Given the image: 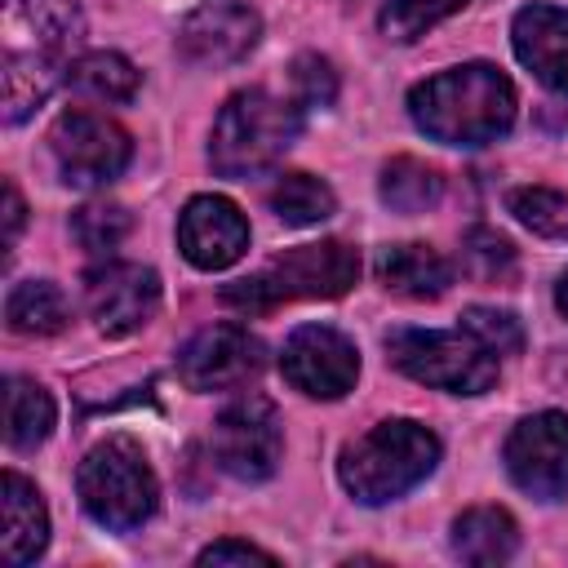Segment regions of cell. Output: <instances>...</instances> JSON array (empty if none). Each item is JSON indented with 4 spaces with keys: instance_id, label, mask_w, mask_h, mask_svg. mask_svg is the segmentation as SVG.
I'll list each match as a JSON object with an SVG mask.
<instances>
[{
    "instance_id": "9a60e30c",
    "label": "cell",
    "mask_w": 568,
    "mask_h": 568,
    "mask_svg": "<svg viewBox=\"0 0 568 568\" xmlns=\"http://www.w3.org/2000/svg\"><path fill=\"white\" fill-rule=\"evenodd\" d=\"M178 248L200 271H226L248 248V222L226 195H195L178 217Z\"/></svg>"
},
{
    "instance_id": "484cf974",
    "label": "cell",
    "mask_w": 568,
    "mask_h": 568,
    "mask_svg": "<svg viewBox=\"0 0 568 568\" xmlns=\"http://www.w3.org/2000/svg\"><path fill=\"white\" fill-rule=\"evenodd\" d=\"M466 4H475V0H386L377 13V27L386 40L413 44L417 36H426L435 22H444L448 13L466 9Z\"/></svg>"
},
{
    "instance_id": "ba28073f",
    "label": "cell",
    "mask_w": 568,
    "mask_h": 568,
    "mask_svg": "<svg viewBox=\"0 0 568 568\" xmlns=\"http://www.w3.org/2000/svg\"><path fill=\"white\" fill-rule=\"evenodd\" d=\"M49 146H53V164H58L62 182H71V186H106L111 178L124 173V164L133 155L129 133L115 120L84 111V106L58 115Z\"/></svg>"
},
{
    "instance_id": "8fae6325",
    "label": "cell",
    "mask_w": 568,
    "mask_h": 568,
    "mask_svg": "<svg viewBox=\"0 0 568 568\" xmlns=\"http://www.w3.org/2000/svg\"><path fill=\"white\" fill-rule=\"evenodd\" d=\"M262 373V342L244 324H209L178 351V377L191 390H235Z\"/></svg>"
},
{
    "instance_id": "2e32d148",
    "label": "cell",
    "mask_w": 568,
    "mask_h": 568,
    "mask_svg": "<svg viewBox=\"0 0 568 568\" xmlns=\"http://www.w3.org/2000/svg\"><path fill=\"white\" fill-rule=\"evenodd\" d=\"M515 58L555 93H568V9L524 4L510 22Z\"/></svg>"
},
{
    "instance_id": "5bb4252c",
    "label": "cell",
    "mask_w": 568,
    "mask_h": 568,
    "mask_svg": "<svg viewBox=\"0 0 568 568\" xmlns=\"http://www.w3.org/2000/svg\"><path fill=\"white\" fill-rule=\"evenodd\" d=\"M257 36H262V18L248 4L213 0L186 13V22L178 27V58L191 67H231L248 58Z\"/></svg>"
},
{
    "instance_id": "ffe728a7",
    "label": "cell",
    "mask_w": 568,
    "mask_h": 568,
    "mask_svg": "<svg viewBox=\"0 0 568 568\" xmlns=\"http://www.w3.org/2000/svg\"><path fill=\"white\" fill-rule=\"evenodd\" d=\"M53 417H58V408L40 382H31V377L4 382V439H9V448H18V453L40 448L53 430Z\"/></svg>"
},
{
    "instance_id": "83f0119b",
    "label": "cell",
    "mask_w": 568,
    "mask_h": 568,
    "mask_svg": "<svg viewBox=\"0 0 568 568\" xmlns=\"http://www.w3.org/2000/svg\"><path fill=\"white\" fill-rule=\"evenodd\" d=\"M129 226H133V217H129L120 204H84V209H75V217H71V231H75L80 248L93 253V257H111V253L124 244Z\"/></svg>"
},
{
    "instance_id": "8992f818",
    "label": "cell",
    "mask_w": 568,
    "mask_h": 568,
    "mask_svg": "<svg viewBox=\"0 0 568 568\" xmlns=\"http://www.w3.org/2000/svg\"><path fill=\"white\" fill-rule=\"evenodd\" d=\"M386 355L413 382L453 395H484L497 386V355L466 328H395L386 333Z\"/></svg>"
},
{
    "instance_id": "30bf717a",
    "label": "cell",
    "mask_w": 568,
    "mask_h": 568,
    "mask_svg": "<svg viewBox=\"0 0 568 568\" xmlns=\"http://www.w3.org/2000/svg\"><path fill=\"white\" fill-rule=\"evenodd\" d=\"M506 470L537 501L568 493V413H532L506 435Z\"/></svg>"
},
{
    "instance_id": "52a82bcc",
    "label": "cell",
    "mask_w": 568,
    "mask_h": 568,
    "mask_svg": "<svg viewBox=\"0 0 568 568\" xmlns=\"http://www.w3.org/2000/svg\"><path fill=\"white\" fill-rule=\"evenodd\" d=\"M280 453H284V430H280V413H275L271 399L240 395L217 413L213 457L226 475H235L244 484H262V479L275 475Z\"/></svg>"
},
{
    "instance_id": "ac0fdd59",
    "label": "cell",
    "mask_w": 568,
    "mask_h": 568,
    "mask_svg": "<svg viewBox=\"0 0 568 568\" xmlns=\"http://www.w3.org/2000/svg\"><path fill=\"white\" fill-rule=\"evenodd\" d=\"M377 280L413 302H435L439 293H448L453 284V266L448 257H439L430 244H390L377 257Z\"/></svg>"
},
{
    "instance_id": "d6986e66",
    "label": "cell",
    "mask_w": 568,
    "mask_h": 568,
    "mask_svg": "<svg viewBox=\"0 0 568 568\" xmlns=\"http://www.w3.org/2000/svg\"><path fill=\"white\" fill-rule=\"evenodd\" d=\"M519 550V528L501 506H470L453 524V555L462 564H506Z\"/></svg>"
},
{
    "instance_id": "cb8c5ba5",
    "label": "cell",
    "mask_w": 568,
    "mask_h": 568,
    "mask_svg": "<svg viewBox=\"0 0 568 568\" xmlns=\"http://www.w3.org/2000/svg\"><path fill=\"white\" fill-rule=\"evenodd\" d=\"M333 209H337L333 186L311 173H288L271 186V213L284 226H315V222L333 217Z\"/></svg>"
},
{
    "instance_id": "7402d4cb",
    "label": "cell",
    "mask_w": 568,
    "mask_h": 568,
    "mask_svg": "<svg viewBox=\"0 0 568 568\" xmlns=\"http://www.w3.org/2000/svg\"><path fill=\"white\" fill-rule=\"evenodd\" d=\"M4 324L22 337H49L67 324V297L49 280H22L4 297Z\"/></svg>"
},
{
    "instance_id": "1f68e13d",
    "label": "cell",
    "mask_w": 568,
    "mask_h": 568,
    "mask_svg": "<svg viewBox=\"0 0 568 568\" xmlns=\"http://www.w3.org/2000/svg\"><path fill=\"white\" fill-rule=\"evenodd\" d=\"M200 564H275V555H266V550L253 546V541H235V537H226V541L204 546V550H200Z\"/></svg>"
},
{
    "instance_id": "6da1fadb",
    "label": "cell",
    "mask_w": 568,
    "mask_h": 568,
    "mask_svg": "<svg viewBox=\"0 0 568 568\" xmlns=\"http://www.w3.org/2000/svg\"><path fill=\"white\" fill-rule=\"evenodd\" d=\"M515 84L493 62H462L408 93L413 124L444 146H488L515 124Z\"/></svg>"
},
{
    "instance_id": "e0dca14e",
    "label": "cell",
    "mask_w": 568,
    "mask_h": 568,
    "mask_svg": "<svg viewBox=\"0 0 568 568\" xmlns=\"http://www.w3.org/2000/svg\"><path fill=\"white\" fill-rule=\"evenodd\" d=\"M0 501H4V537H0V555L9 568L31 564L44 546H49V510L40 501V488L31 479H22L18 470H4L0 484Z\"/></svg>"
},
{
    "instance_id": "44dd1931",
    "label": "cell",
    "mask_w": 568,
    "mask_h": 568,
    "mask_svg": "<svg viewBox=\"0 0 568 568\" xmlns=\"http://www.w3.org/2000/svg\"><path fill=\"white\" fill-rule=\"evenodd\" d=\"M67 89L89 98V102H129L138 93V67L124 53H84L62 71Z\"/></svg>"
},
{
    "instance_id": "f546056e",
    "label": "cell",
    "mask_w": 568,
    "mask_h": 568,
    "mask_svg": "<svg viewBox=\"0 0 568 568\" xmlns=\"http://www.w3.org/2000/svg\"><path fill=\"white\" fill-rule=\"evenodd\" d=\"M462 328H466L470 337H479L497 359H501V355H519V346H524L519 320H515L510 311H497V306H466V311H462Z\"/></svg>"
},
{
    "instance_id": "7a4b0ae2",
    "label": "cell",
    "mask_w": 568,
    "mask_h": 568,
    "mask_svg": "<svg viewBox=\"0 0 568 568\" xmlns=\"http://www.w3.org/2000/svg\"><path fill=\"white\" fill-rule=\"evenodd\" d=\"M439 462V439L408 417L377 422L337 457V479L359 506H386L417 488Z\"/></svg>"
},
{
    "instance_id": "4dcf8cb0",
    "label": "cell",
    "mask_w": 568,
    "mask_h": 568,
    "mask_svg": "<svg viewBox=\"0 0 568 568\" xmlns=\"http://www.w3.org/2000/svg\"><path fill=\"white\" fill-rule=\"evenodd\" d=\"M293 93L297 106H328L337 98V71L320 53H297L293 58Z\"/></svg>"
},
{
    "instance_id": "603a6c76",
    "label": "cell",
    "mask_w": 568,
    "mask_h": 568,
    "mask_svg": "<svg viewBox=\"0 0 568 568\" xmlns=\"http://www.w3.org/2000/svg\"><path fill=\"white\" fill-rule=\"evenodd\" d=\"M377 191H382V204L395 209V213H426V209L439 200L444 178H439L430 164L413 160V155H395V160L382 169Z\"/></svg>"
},
{
    "instance_id": "5b68a950",
    "label": "cell",
    "mask_w": 568,
    "mask_h": 568,
    "mask_svg": "<svg viewBox=\"0 0 568 568\" xmlns=\"http://www.w3.org/2000/svg\"><path fill=\"white\" fill-rule=\"evenodd\" d=\"M80 488V506L111 532H133L155 515V470L142 453L138 439L129 435H111L102 444L89 448V457L80 462L75 475Z\"/></svg>"
},
{
    "instance_id": "3957f363",
    "label": "cell",
    "mask_w": 568,
    "mask_h": 568,
    "mask_svg": "<svg viewBox=\"0 0 568 568\" xmlns=\"http://www.w3.org/2000/svg\"><path fill=\"white\" fill-rule=\"evenodd\" d=\"M302 133V106L288 98H275L266 89H244L226 98V106L213 120L209 160L222 178L248 182L284 160L293 138Z\"/></svg>"
},
{
    "instance_id": "d6a6232c",
    "label": "cell",
    "mask_w": 568,
    "mask_h": 568,
    "mask_svg": "<svg viewBox=\"0 0 568 568\" xmlns=\"http://www.w3.org/2000/svg\"><path fill=\"white\" fill-rule=\"evenodd\" d=\"M22 195H18V186L13 182H4V244L13 248V240H18V231H22Z\"/></svg>"
},
{
    "instance_id": "9c48e42d",
    "label": "cell",
    "mask_w": 568,
    "mask_h": 568,
    "mask_svg": "<svg viewBox=\"0 0 568 568\" xmlns=\"http://www.w3.org/2000/svg\"><path fill=\"white\" fill-rule=\"evenodd\" d=\"M280 373L293 390L311 399H342L359 377V351L346 333L328 324H302L284 342Z\"/></svg>"
},
{
    "instance_id": "f1b7e54d",
    "label": "cell",
    "mask_w": 568,
    "mask_h": 568,
    "mask_svg": "<svg viewBox=\"0 0 568 568\" xmlns=\"http://www.w3.org/2000/svg\"><path fill=\"white\" fill-rule=\"evenodd\" d=\"M462 262H466V271H470L475 280L501 284V280L515 275V244H510L506 235L488 231V226H475V231H466V240H462Z\"/></svg>"
},
{
    "instance_id": "7c38bea8",
    "label": "cell",
    "mask_w": 568,
    "mask_h": 568,
    "mask_svg": "<svg viewBox=\"0 0 568 568\" xmlns=\"http://www.w3.org/2000/svg\"><path fill=\"white\" fill-rule=\"evenodd\" d=\"M84 302L106 337H129L160 311V275L142 262H102L89 271Z\"/></svg>"
},
{
    "instance_id": "4fadbf2b",
    "label": "cell",
    "mask_w": 568,
    "mask_h": 568,
    "mask_svg": "<svg viewBox=\"0 0 568 568\" xmlns=\"http://www.w3.org/2000/svg\"><path fill=\"white\" fill-rule=\"evenodd\" d=\"M4 53H27L49 67H71V49L84 36L75 0H4Z\"/></svg>"
},
{
    "instance_id": "d4e9b609",
    "label": "cell",
    "mask_w": 568,
    "mask_h": 568,
    "mask_svg": "<svg viewBox=\"0 0 568 568\" xmlns=\"http://www.w3.org/2000/svg\"><path fill=\"white\" fill-rule=\"evenodd\" d=\"M58 71L62 67H49L40 58H27V53H4V120L9 124H22L58 84Z\"/></svg>"
},
{
    "instance_id": "836d02e7",
    "label": "cell",
    "mask_w": 568,
    "mask_h": 568,
    "mask_svg": "<svg viewBox=\"0 0 568 568\" xmlns=\"http://www.w3.org/2000/svg\"><path fill=\"white\" fill-rule=\"evenodd\" d=\"M555 306H559V315L568 320V271H564L559 284H555Z\"/></svg>"
},
{
    "instance_id": "277c9868",
    "label": "cell",
    "mask_w": 568,
    "mask_h": 568,
    "mask_svg": "<svg viewBox=\"0 0 568 568\" xmlns=\"http://www.w3.org/2000/svg\"><path fill=\"white\" fill-rule=\"evenodd\" d=\"M359 280V253L342 240H320L302 248H284L257 275H244L222 288V302L248 315H262L293 297H342Z\"/></svg>"
},
{
    "instance_id": "4316f807",
    "label": "cell",
    "mask_w": 568,
    "mask_h": 568,
    "mask_svg": "<svg viewBox=\"0 0 568 568\" xmlns=\"http://www.w3.org/2000/svg\"><path fill=\"white\" fill-rule=\"evenodd\" d=\"M510 213L528 231H537L546 240H568V195L555 191V186H519V191H510Z\"/></svg>"
}]
</instances>
